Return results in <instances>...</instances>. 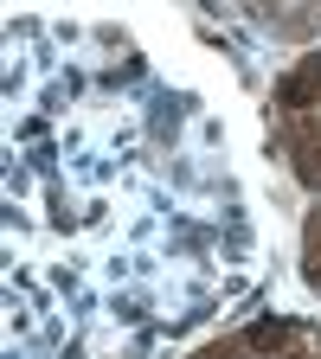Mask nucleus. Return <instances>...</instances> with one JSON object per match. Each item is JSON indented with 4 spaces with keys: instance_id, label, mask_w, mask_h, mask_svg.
I'll list each match as a JSON object with an SVG mask.
<instances>
[{
    "instance_id": "nucleus-1",
    "label": "nucleus",
    "mask_w": 321,
    "mask_h": 359,
    "mask_svg": "<svg viewBox=\"0 0 321 359\" xmlns=\"http://www.w3.org/2000/svg\"><path fill=\"white\" fill-rule=\"evenodd\" d=\"M296 340H302V327H289V321H257V327L244 334L251 353H283V346H296Z\"/></svg>"
},
{
    "instance_id": "nucleus-2",
    "label": "nucleus",
    "mask_w": 321,
    "mask_h": 359,
    "mask_svg": "<svg viewBox=\"0 0 321 359\" xmlns=\"http://www.w3.org/2000/svg\"><path fill=\"white\" fill-rule=\"evenodd\" d=\"M206 359H218V353H206Z\"/></svg>"
}]
</instances>
